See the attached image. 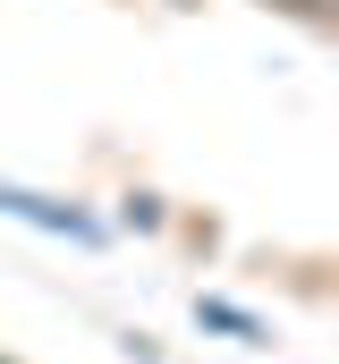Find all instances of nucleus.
<instances>
[{"label": "nucleus", "instance_id": "nucleus-3", "mask_svg": "<svg viewBox=\"0 0 339 364\" xmlns=\"http://www.w3.org/2000/svg\"><path fill=\"white\" fill-rule=\"evenodd\" d=\"M0 364H9V356H0Z\"/></svg>", "mask_w": 339, "mask_h": 364}, {"label": "nucleus", "instance_id": "nucleus-1", "mask_svg": "<svg viewBox=\"0 0 339 364\" xmlns=\"http://www.w3.org/2000/svg\"><path fill=\"white\" fill-rule=\"evenodd\" d=\"M0 212H9V220H26V229H51V237H77V246H102V229L85 220L77 203H51V195H34V186H9V178H0Z\"/></svg>", "mask_w": 339, "mask_h": 364}, {"label": "nucleus", "instance_id": "nucleus-2", "mask_svg": "<svg viewBox=\"0 0 339 364\" xmlns=\"http://www.w3.org/2000/svg\"><path fill=\"white\" fill-rule=\"evenodd\" d=\"M195 322H204V331H221V339H246V348H254V339H271L246 305H229V296H195Z\"/></svg>", "mask_w": 339, "mask_h": 364}]
</instances>
